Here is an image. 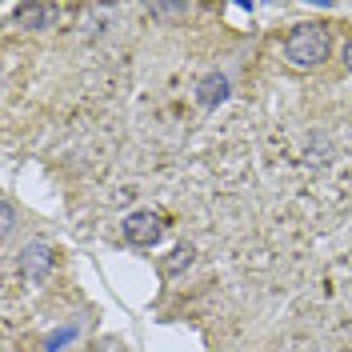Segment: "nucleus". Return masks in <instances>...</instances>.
<instances>
[{"label":"nucleus","mask_w":352,"mask_h":352,"mask_svg":"<svg viewBox=\"0 0 352 352\" xmlns=\"http://www.w3.org/2000/svg\"><path fill=\"white\" fill-rule=\"evenodd\" d=\"M332 52V36L324 24H296L285 36V60L296 72H308V68H320Z\"/></svg>","instance_id":"obj_1"},{"label":"nucleus","mask_w":352,"mask_h":352,"mask_svg":"<svg viewBox=\"0 0 352 352\" xmlns=\"http://www.w3.org/2000/svg\"><path fill=\"white\" fill-rule=\"evenodd\" d=\"M164 217L156 212V208H136V212H129L124 217V224H120V232H124V241L132 244V248H153V244H160V236H164Z\"/></svg>","instance_id":"obj_2"},{"label":"nucleus","mask_w":352,"mask_h":352,"mask_svg":"<svg viewBox=\"0 0 352 352\" xmlns=\"http://www.w3.org/2000/svg\"><path fill=\"white\" fill-rule=\"evenodd\" d=\"M24 276L32 280V285H41L44 276H48V268H52V248L48 244H32V248H24Z\"/></svg>","instance_id":"obj_3"},{"label":"nucleus","mask_w":352,"mask_h":352,"mask_svg":"<svg viewBox=\"0 0 352 352\" xmlns=\"http://www.w3.org/2000/svg\"><path fill=\"white\" fill-rule=\"evenodd\" d=\"M228 76L224 72H208L204 80L197 85V100H200V109H217L220 100H228Z\"/></svg>","instance_id":"obj_4"},{"label":"nucleus","mask_w":352,"mask_h":352,"mask_svg":"<svg viewBox=\"0 0 352 352\" xmlns=\"http://www.w3.org/2000/svg\"><path fill=\"white\" fill-rule=\"evenodd\" d=\"M16 12V21L24 28H48V24L60 16V8L56 4H21V8H12Z\"/></svg>","instance_id":"obj_5"},{"label":"nucleus","mask_w":352,"mask_h":352,"mask_svg":"<svg viewBox=\"0 0 352 352\" xmlns=\"http://www.w3.org/2000/svg\"><path fill=\"white\" fill-rule=\"evenodd\" d=\"M184 264H192V248H176V256L160 261V268H164V272H180Z\"/></svg>","instance_id":"obj_6"},{"label":"nucleus","mask_w":352,"mask_h":352,"mask_svg":"<svg viewBox=\"0 0 352 352\" xmlns=\"http://www.w3.org/2000/svg\"><path fill=\"white\" fill-rule=\"evenodd\" d=\"M12 217H16V212H12V200H4V224H0V228H4V236L12 232Z\"/></svg>","instance_id":"obj_7"},{"label":"nucleus","mask_w":352,"mask_h":352,"mask_svg":"<svg viewBox=\"0 0 352 352\" xmlns=\"http://www.w3.org/2000/svg\"><path fill=\"white\" fill-rule=\"evenodd\" d=\"M344 68H349V72H352V41L344 44Z\"/></svg>","instance_id":"obj_8"}]
</instances>
